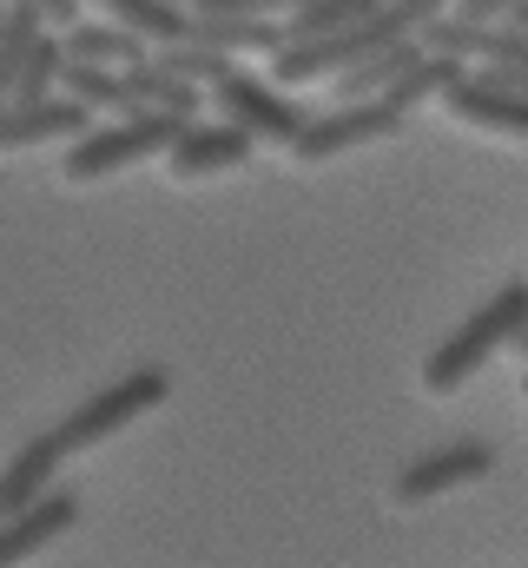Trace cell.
Returning a JSON list of instances; mask_svg holds the SVG:
<instances>
[{
	"label": "cell",
	"instance_id": "obj_1",
	"mask_svg": "<svg viewBox=\"0 0 528 568\" xmlns=\"http://www.w3.org/2000/svg\"><path fill=\"white\" fill-rule=\"evenodd\" d=\"M528 324V278H509L489 291V304H476L429 357H423V390L429 397H456L502 344H516V331Z\"/></svg>",
	"mask_w": 528,
	"mask_h": 568
},
{
	"label": "cell",
	"instance_id": "obj_2",
	"mask_svg": "<svg viewBox=\"0 0 528 568\" xmlns=\"http://www.w3.org/2000/svg\"><path fill=\"white\" fill-rule=\"evenodd\" d=\"M185 113H165V106H139L120 126H87L80 140H67V159H60V179L67 185H93L106 172H126L139 159H165V145L179 140Z\"/></svg>",
	"mask_w": 528,
	"mask_h": 568
},
{
	"label": "cell",
	"instance_id": "obj_3",
	"mask_svg": "<svg viewBox=\"0 0 528 568\" xmlns=\"http://www.w3.org/2000/svg\"><path fill=\"white\" fill-rule=\"evenodd\" d=\"M172 397V377L165 371H132V377H120V384H106V390H93L60 429V443H67V456L73 449H93V443H106V436H120L126 424H139L145 410H159Z\"/></svg>",
	"mask_w": 528,
	"mask_h": 568
},
{
	"label": "cell",
	"instance_id": "obj_4",
	"mask_svg": "<svg viewBox=\"0 0 528 568\" xmlns=\"http://www.w3.org/2000/svg\"><path fill=\"white\" fill-rule=\"evenodd\" d=\"M403 120H409V113H396L384 93H377V100H337V113H311V120H304V133L291 140V159L324 165V159H337V152L396 140V133H403Z\"/></svg>",
	"mask_w": 528,
	"mask_h": 568
},
{
	"label": "cell",
	"instance_id": "obj_5",
	"mask_svg": "<svg viewBox=\"0 0 528 568\" xmlns=\"http://www.w3.org/2000/svg\"><path fill=\"white\" fill-rule=\"evenodd\" d=\"M212 106H219V120H232V126H245L252 140L264 145H284L291 152V140L304 133V106H291L284 93H277V80H252V73H225L219 87H212Z\"/></svg>",
	"mask_w": 528,
	"mask_h": 568
},
{
	"label": "cell",
	"instance_id": "obj_6",
	"mask_svg": "<svg viewBox=\"0 0 528 568\" xmlns=\"http://www.w3.org/2000/svg\"><path fill=\"white\" fill-rule=\"evenodd\" d=\"M443 113L469 133H502V140H522L528 145V93L489 80V73H463L449 93H443Z\"/></svg>",
	"mask_w": 528,
	"mask_h": 568
},
{
	"label": "cell",
	"instance_id": "obj_7",
	"mask_svg": "<svg viewBox=\"0 0 528 568\" xmlns=\"http://www.w3.org/2000/svg\"><path fill=\"white\" fill-rule=\"evenodd\" d=\"M252 133L245 126H232V120H185L179 126V140L165 145V172L172 179H212V172H238L245 159H252Z\"/></svg>",
	"mask_w": 528,
	"mask_h": 568
},
{
	"label": "cell",
	"instance_id": "obj_8",
	"mask_svg": "<svg viewBox=\"0 0 528 568\" xmlns=\"http://www.w3.org/2000/svg\"><path fill=\"white\" fill-rule=\"evenodd\" d=\"M489 469H496V449L476 443V436H456V443L416 456V463L396 476V503H429V496L463 489V483H476V476H489Z\"/></svg>",
	"mask_w": 528,
	"mask_h": 568
},
{
	"label": "cell",
	"instance_id": "obj_9",
	"mask_svg": "<svg viewBox=\"0 0 528 568\" xmlns=\"http://www.w3.org/2000/svg\"><path fill=\"white\" fill-rule=\"evenodd\" d=\"M93 120V106H80L73 93H47L33 106H0V152H27L47 140H80Z\"/></svg>",
	"mask_w": 528,
	"mask_h": 568
},
{
	"label": "cell",
	"instance_id": "obj_10",
	"mask_svg": "<svg viewBox=\"0 0 528 568\" xmlns=\"http://www.w3.org/2000/svg\"><path fill=\"white\" fill-rule=\"evenodd\" d=\"M60 463H67V443H60V429H47V436L20 443V449L7 456V469H0V516H20L27 503H40V496L53 489Z\"/></svg>",
	"mask_w": 528,
	"mask_h": 568
},
{
	"label": "cell",
	"instance_id": "obj_11",
	"mask_svg": "<svg viewBox=\"0 0 528 568\" xmlns=\"http://www.w3.org/2000/svg\"><path fill=\"white\" fill-rule=\"evenodd\" d=\"M80 523V503L67 496V489H47L40 503H27L20 516H0V568L20 562V556H33L40 542H53V536H67Z\"/></svg>",
	"mask_w": 528,
	"mask_h": 568
},
{
	"label": "cell",
	"instance_id": "obj_12",
	"mask_svg": "<svg viewBox=\"0 0 528 568\" xmlns=\"http://www.w3.org/2000/svg\"><path fill=\"white\" fill-rule=\"evenodd\" d=\"M60 93H73V100L93 106V113H139V106H145L132 67H87V60H67V67H60Z\"/></svg>",
	"mask_w": 528,
	"mask_h": 568
},
{
	"label": "cell",
	"instance_id": "obj_13",
	"mask_svg": "<svg viewBox=\"0 0 528 568\" xmlns=\"http://www.w3.org/2000/svg\"><path fill=\"white\" fill-rule=\"evenodd\" d=\"M60 47H67V60H87V67H139L152 53V40H139L120 20H73L60 33Z\"/></svg>",
	"mask_w": 528,
	"mask_h": 568
},
{
	"label": "cell",
	"instance_id": "obj_14",
	"mask_svg": "<svg viewBox=\"0 0 528 568\" xmlns=\"http://www.w3.org/2000/svg\"><path fill=\"white\" fill-rule=\"evenodd\" d=\"M416 53H423L416 33H409V40H390V47H377V53H357L351 67H337V87H331V93H337V100H377Z\"/></svg>",
	"mask_w": 528,
	"mask_h": 568
},
{
	"label": "cell",
	"instance_id": "obj_15",
	"mask_svg": "<svg viewBox=\"0 0 528 568\" xmlns=\"http://www.w3.org/2000/svg\"><path fill=\"white\" fill-rule=\"evenodd\" d=\"M456 80H463V60H449V53H429V47H423V53L396 73L390 87H384V100H390L396 113H416L423 100H443Z\"/></svg>",
	"mask_w": 528,
	"mask_h": 568
},
{
	"label": "cell",
	"instance_id": "obj_16",
	"mask_svg": "<svg viewBox=\"0 0 528 568\" xmlns=\"http://www.w3.org/2000/svg\"><path fill=\"white\" fill-rule=\"evenodd\" d=\"M40 33H47V7L40 0H7V13H0V106H7L13 73H20V60L33 53Z\"/></svg>",
	"mask_w": 528,
	"mask_h": 568
},
{
	"label": "cell",
	"instance_id": "obj_17",
	"mask_svg": "<svg viewBox=\"0 0 528 568\" xmlns=\"http://www.w3.org/2000/svg\"><path fill=\"white\" fill-rule=\"evenodd\" d=\"M384 0H304L284 13V47L297 40H317V33H337V27H357L364 13H377Z\"/></svg>",
	"mask_w": 528,
	"mask_h": 568
},
{
	"label": "cell",
	"instance_id": "obj_18",
	"mask_svg": "<svg viewBox=\"0 0 528 568\" xmlns=\"http://www.w3.org/2000/svg\"><path fill=\"white\" fill-rule=\"evenodd\" d=\"M60 67H67V47H60V33H40V40H33V53H27V60H20V73H13V93H7V106H33V100L60 93Z\"/></svg>",
	"mask_w": 528,
	"mask_h": 568
},
{
	"label": "cell",
	"instance_id": "obj_19",
	"mask_svg": "<svg viewBox=\"0 0 528 568\" xmlns=\"http://www.w3.org/2000/svg\"><path fill=\"white\" fill-rule=\"evenodd\" d=\"M152 60H159L165 73L192 80V87H219V80L232 73V53H219V47H199V40H172V47H152Z\"/></svg>",
	"mask_w": 528,
	"mask_h": 568
},
{
	"label": "cell",
	"instance_id": "obj_20",
	"mask_svg": "<svg viewBox=\"0 0 528 568\" xmlns=\"http://www.w3.org/2000/svg\"><path fill=\"white\" fill-rule=\"evenodd\" d=\"M132 80H139L145 106H165V113H185V120H199V87H192V80H179V73H165L152 53L132 67Z\"/></svg>",
	"mask_w": 528,
	"mask_h": 568
},
{
	"label": "cell",
	"instance_id": "obj_21",
	"mask_svg": "<svg viewBox=\"0 0 528 568\" xmlns=\"http://www.w3.org/2000/svg\"><path fill=\"white\" fill-rule=\"evenodd\" d=\"M291 7H304V0H192V13H291Z\"/></svg>",
	"mask_w": 528,
	"mask_h": 568
},
{
	"label": "cell",
	"instance_id": "obj_22",
	"mask_svg": "<svg viewBox=\"0 0 528 568\" xmlns=\"http://www.w3.org/2000/svg\"><path fill=\"white\" fill-rule=\"evenodd\" d=\"M509 7H516V0H456V13H463V20H502Z\"/></svg>",
	"mask_w": 528,
	"mask_h": 568
},
{
	"label": "cell",
	"instance_id": "obj_23",
	"mask_svg": "<svg viewBox=\"0 0 528 568\" xmlns=\"http://www.w3.org/2000/svg\"><path fill=\"white\" fill-rule=\"evenodd\" d=\"M40 7H47V20H60V27H73V13H80L87 0H40Z\"/></svg>",
	"mask_w": 528,
	"mask_h": 568
},
{
	"label": "cell",
	"instance_id": "obj_24",
	"mask_svg": "<svg viewBox=\"0 0 528 568\" xmlns=\"http://www.w3.org/2000/svg\"><path fill=\"white\" fill-rule=\"evenodd\" d=\"M509 20H522V27H528V0H516V7H509Z\"/></svg>",
	"mask_w": 528,
	"mask_h": 568
},
{
	"label": "cell",
	"instance_id": "obj_25",
	"mask_svg": "<svg viewBox=\"0 0 528 568\" xmlns=\"http://www.w3.org/2000/svg\"><path fill=\"white\" fill-rule=\"evenodd\" d=\"M516 351H522V357H528V324H522V331H516Z\"/></svg>",
	"mask_w": 528,
	"mask_h": 568
},
{
	"label": "cell",
	"instance_id": "obj_26",
	"mask_svg": "<svg viewBox=\"0 0 528 568\" xmlns=\"http://www.w3.org/2000/svg\"><path fill=\"white\" fill-rule=\"evenodd\" d=\"M0 13H7V0H0Z\"/></svg>",
	"mask_w": 528,
	"mask_h": 568
}]
</instances>
